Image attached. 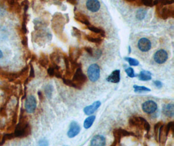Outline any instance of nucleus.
I'll list each match as a JSON object with an SVG mask.
<instances>
[{
  "label": "nucleus",
  "mask_w": 174,
  "mask_h": 146,
  "mask_svg": "<svg viewBox=\"0 0 174 146\" xmlns=\"http://www.w3.org/2000/svg\"><path fill=\"white\" fill-rule=\"evenodd\" d=\"M37 108V101L33 96H29L25 102V110L28 113H33Z\"/></svg>",
  "instance_id": "nucleus-7"
},
{
  "label": "nucleus",
  "mask_w": 174,
  "mask_h": 146,
  "mask_svg": "<svg viewBox=\"0 0 174 146\" xmlns=\"http://www.w3.org/2000/svg\"><path fill=\"white\" fill-rule=\"evenodd\" d=\"M95 116H91L88 117L87 118H86L84 122H83V127H84V128L87 129L91 127L93 122H95Z\"/></svg>",
  "instance_id": "nucleus-25"
},
{
  "label": "nucleus",
  "mask_w": 174,
  "mask_h": 146,
  "mask_svg": "<svg viewBox=\"0 0 174 146\" xmlns=\"http://www.w3.org/2000/svg\"><path fill=\"white\" fill-rule=\"evenodd\" d=\"M72 81L76 85V88L78 90L82 89L83 86L87 82V77L83 73L81 66L76 70L73 75Z\"/></svg>",
  "instance_id": "nucleus-3"
},
{
  "label": "nucleus",
  "mask_w": 174,
  "mask_h": 146,
  "mask_svg": "<svg viewBox=\"0 0 174 146\" xmlns=\"http://www.w3.org/2000/svg\"><path fill=\"white\" fill-rule=\"evenodd\" d=\"M102 55V51L99 49H97L95 52V55H93V57H96V58H99Z\"/></svg>",
  "instance_id": "nucleus-41"
},
{
  "label": "nucleus",
  "mask_w": 174,
  "mask_h": 146,
  "mask_svg": "<svg viewBox=\"0 0 174 146\" xmlns=\"http://www.w3.org/2000/svg\"><path fill=\"white\" fill-rule=\"evenodd\" d=\"M86 6L89 11L93 12H97L100 8V4L98 0H87Z\"/></svg>",
  "instance_id": "nucleus-13"
},
{
  "label": "nucleus",
  "mask_w": 174,
  "mask_h": 146,
  "mask_svg": "<svg viewBox=\"0 0 174 146\" xmlns=\"http://www.w3.org/2000/svg\"><path fill=\"white\" fill-rule=\"evenodd\" d=\"M168 135H169V132L167 131L166 125L163 123L162 125L160 126L159 129L158 142L162 145H164L167 140V138L168 136Z\"/></svg>",
  "instance_id": "nucleus-10"
},
{
  "label": "nucleus",
  "mask_w": 174,
  "mask_h": 146,
  "mask_svg": "<svg viewBox=\"0 0 174 146\" xmlns=\"http://www.w3.org/2000/svg\"><path fill=\"white\" fill-rule=\"evenodd\" d=\"M138 47L140 51L143 52H147L150 50L151 48V43L149 39L146 38H142L138 41Z\"/></svg>",
  "instance_id": "nucleus-12"
},
{
  "label": "nucleus",
  "mask_w": 174,
  "mask_h": 146,
  "mask_svg": "<svg viewBox=\"0 0 174 146\" xmlns=\"http://www.w3.org/2000/svg\"><path fill=\"white\" fill-rule=\"evenodd\" d=\"M38 98H39L41 101H44V95L42 94V93L41 92H38Z\"/></svg>",
  "instance_id": "nucleus-42"
},
{
  "label": "nucleus",
  "mask_w": 174,
  "mask_h": 146,
  "mask_svg": "<svg viewBox=\"0 0 174 146\" xmlns=\"http://www.w3.org/2000/svg\"><path fill=\"white\" fill-rule=\"evenodd\" d=\"M3 56V52L2 51V50H0V58H2Z\"/></svg>",
  "instance_id": "nucleus-45"
},
{
  "label": "nucleus",
  "mask_w": 174,
  "mask_h": 146,
  "mask_svg": "<svg viewBox=\"0 0 174 146\" xmlns=\"http://www.w3.org/2000/svg\"><path fill=\"white\" fill-rule=\"evenodd\" d=\"M141 108L147 114L154 113L157 109V104L153 101H147L142 104Z\"/></svg>",
  "instance_id": "nucleus-8"
},
{
  "label": "nucleus",
  "mask_w": 174,
  "mask_h": 146,
  "mask_svg": "<svg viewBox=\"0 0 174 146\" xmlns=\"http://www.w3.org/2000/svg\"><path fill=\"white\" fill-rule=\"evenodd\" d=\"M61 55L60 53L54 51L50 55V58L51 62H52V64H59L61 61Z\"/></svg>",
  "instance_id": "nucleus-21"
},
{
  "label": "nucleus",
  "mask_w": 174,
  "mask_h": 146,
  "mask_svg": "<svg viewBox=\"0 0 174 146\" xmlns=\"http://www.w3.org/2000/svg\"><path fill=\"white\" fill-rule=\"evenodd\" d=\"M137 77L140 81H150L151 79V73L148 71L143 70L140 72V74L137 75Z\"/></svg>",
  "instance_id": "nucleus-20"
},
{
  "label": "nucleus",
  "mask_w": 174,
  "mask_h": 146,
  "mask_svg": "<svg viewBox=\"0 0 174 146\" xmlns=\"http://www.w3.org/2000/svg\"><path fill=\"white\" fill-rule=\"evenodd\" d=\"M38 63H39V64L41 66H42L43 68H47L49 64V60L48 57L46 55L42 54L39 59H38Z\"/></svg>",
  "instance_id": "nucleus-24"
},
{
  "label": "nucleus",
  "mask_w": 174,
  "mask_h": 146,
  "mask_svg": "<svg viewBox=\"0 0 174 146\" xmlns=\"http://www.w3.org/2000/svg\"><path fill=\"white\" fill-rule=\"evenodd\" d=\"M84 50L87 52L88 54L91 55V57H93V49L91 48V47H89V46H86V47H84Z\"/></svg>",
  "instance_id": "nucleus-38"
},
{
  "label": "nucleus",
  "mask_w": 174,
  "mask_h": 146,
  "mask_svg": "<svg viewBox=\"0 0 174 146\" xmlns=\"http://www.w3.org/2000/svg\"><path fill=\"white\" fill-rule=\"evenodd\" d=\"M163 123L161 122H159L157 123L154 126V136H155L156 140L158 142V132H159V129L160 126L162 125Z\"/></svg>",
  "instance_id": "nucleus-28"
},
{
  "label": "nucleus",
  "mask_w": 174,
  "mask_h": 146,
  "mask_svg": "<svg viewBox=\"0 0 174 146\" xmlns=\"http://www.w3.org/2000/svg\"><path fill=\"white\" fill-rule=\"evenodd\" d=\"M29 77L30 79H33V78L35 77V71H34L33 66L31 64H30V71H29Z\"/></svg>",
  "instance_id": "nucleus-37"
},
{
  "label": "nucleus",
  "mask_w": 174,
  "mask_h": 146,
  "mask_svg": "<svg viewBox=\"0 0 174 146\" xmlns=\"http://www.w3.org/2000/svg\"><path fill=\"white\" fill-rule=\"evenodd\" d=\"M163 114L167 117L172 118L174 116V105L173 103H169L164 105L163 108Z\"/></svg>",
  "instance_id": "nucleus-19"
},
{
  "label": "nucleus",
  "mask_w": 174,
  "mask_h": 146,
  "mask_svg": "<svg viewBox=\"0 0 174 146\" xmlns=\"http://www.w3.org/2000/svg\"><path fill=\"white\" fill-rule=\"evenodd\" d=\"M38 144H39V145H47L48 144V143L47 140H41L40 142Z\"/></svg>",
  "instance_id": "nucleus-44"
},
{
  "label": "nucleus",
  "mask_w": 174,
  "mask_h": 146,
  "mask_svg": "<svg viewBox=\"0 0 174 146\" xmlns=\"http://www.w3.org/2000/svg\"><path fill=\"white\" fill-rule=\"evenodd\" d=\"M134 92L136 93H141L143 92H150L151 91V90L149 88H148L145 87H142V86L134 85Z\"/></svg>",
  "instance_id": "nucleus-27"
},
{
  "label": "nucleus",
  "mask_w": 174,
  "mask_h": 146,
  "mask_svg": "<svg viewBox=\"0 0 174 146\" xmlns=\"http://www.w3.org/2000/svg\"><path fill=\"white\" fill-rule=\"evenodd\" d=\"M87 28L89 31H92L93 33L99 35L102 37H105V32L103 29L98 28H96V27H95V26L91 25V24H90L89 25H87Z\"/></svg>",
  "instance_id": "nucleus-23"
},
{
  "label": "nucleus",
  "mask_w": 174,
  "mask_h": 146,
  "mask_svg": "<svg viewBox=\"0 0 174 146\" xmlns=\"http://www.w3.org/2000/svg\"><path fill=\"white\" fill-rule=\"evenodd\" d=\"M129 53H131V48L129 47Z\"/></svg>",
  "instance_id": "nucleus-47"
},
{
  "label": "nucleus",
  "mask_w": 174,
  "mask_h": 146,
  "mask_svg": "<svg viewBox=\"0 0 174 146\" xmlns=\"http://www.w3.org/2000/svg\"><path fill=\"white\" fill-rule=\"evenodd\" d=\"M62 80H63V82L64 83V84H65L69 86V87H73V88H76V85L73 83V81L71 80V79H68V78H65V77H63V78H62Z\"/></svg>",
  "instance_id": "nucleus-30"
},
{
  "label": "nucleus",
  "mask_w": 174,
  "mask_h": 146,
  "mask_svg": "<svg viewBox=\"0 0 174 146\" xmlns=\"http://www.w3.org/2000/svg\"><path fill=\"white\" fill-rule=\"evenodd\" d=\"M47 72H48V75L51 77H54L55 75V67H54V65H51V66H49V67L48 68L47 70Z\"/></svg>",
  "instance_id": "nucleus-33"
},
{
  "label": "nucleus",
  "mask_w": 174,
  "mask_h": 146,
  "mask_svg": "<svg viewBox=\"0 0 174 146\" xmlns=\"http://www.w3.org/2000/svg\"><path fill=\"white\" fill-rule=\"evenodd\" d=\"M146 11L145 10H139L138 11L137 13H136V18L139 20H141V19H143L146 15Z\"/></svg>",
  "instance_id": "nucleus-32"
},
{
  "label": "nucleus",
  "mask_w": 174,
  "mask_h": 146,
  "mask_svg": "<svg viewBox=\"0 0 174 146\" xmlns=\"http://www.w3.org/2000/svg\"><path fill=\"white\" fill-rule=\"evenodd\" d=\"M15 138L14 133H9V134H5L3 135V136L2 138V141L0 142V145H3L5 142L8 140H11L12 139Z\"/></svg>",
  "instance_id": "nucleus-26"
},
{
  "label": "nucleus",
  "mask_w": 174,
  "mask_h": 146,
  "mask_svg": "<svg viewBox=\"0 0 174 146\" xmlns=\"http://www.w3.org/2000/svg\"><path fill=\"white\" fill-rule=\"evenodd\" d=\"M53 90H54L53 87L51 84H48L47 86H46V87L44 88V92H45V94H46V95L48 98L51 97Z\"/></svg>",
  "instance_id": "nucleus-29"
},
{
  "label": "nucleus",
  "mask_w": 174,
  "mask_h": 146,
  "mask_svg": "<svg viewBox=\"0 0 174 146\" xmlns=\"http://www.w3.org/2000/svg\"><path fill=\"white\" fill-rule=\"evenodd\" d=\"M0 116L2 117L7 116V110L5 107H2L0 109Z\"/></svg>",
  "instance_id": "nucleus-39"
},
{
  "label": "nucleus",
  "mask_w": 174,
  "mask_h": 146,
  "mask_svg": "<svg viewBox=\"0 0 174 146\" xmlns=\"http://www.w3.org/2000/svg\"><path fill=\"white\" fill-rule=\"evenodd\" d=\"M81 130L80 126L76 122H72L70 124L69 131L67 132V136L69 138H72L78 135Z\"/></svg>",
  "instance_id": "nucleus-9"
},
{
  "label": "nucleus",
  "mask_w": 174,
  "mask_h": 146,
  "mask_svg": "<svg viewBox=\"0 0 174 146\" xmlns=\"http://www.w3.org/2000/svg\"><path fill=\"white\" fill-rule=\"evenodd\" d=\"M74 18L76 20H77L78 22L84 24L87 26L90 25V22H89L88 17L86 15L82 14V12H80L78 11L74 12Z\"/></svg>",
  "instance_id": "nucleus-16"
},
{
  "label": "nucleus",
  "mask_w": 174,
  "mask_h": 146,
  "mask_svg": "<svg viewBox=\"0 0 174 146\" xmlns=\"http://www.w3.org/2000/svg\"><path fill=\"white\" fill-rule=\"evenodd\" d=\"M85 38H86V40H87L89 42L95 43V44H97V45L100 44L102 42V38H101V36H100V35L95 37L92 35H85Z\"/></svg>",
  "instance_id": "nucleus-22"
},
{
  "label": "nucleus",
  "mask_w": 174,
  "mask_h": 146,
  "mask_svg": "<svg viewBox=\"0 0 174 146\" xmlns=\"http://www.w3.org/2000/svg\"><path fill=\"white\" fill-rule=\"evenodd\" d=\"M107 81L113 83H118L120 81V70H116L112 71L106 79Z\"/></svg>",
  "instance_id": "nucleus-18"
},
{
  "label": "nucleus",
  "mask_w": 174,
  "mask_h": 146,
  "mask_svg": "<svg viewBox=\"0 0 174 146\" xmlns=\"http://www.w3.org/2000/svg\"><path fill=\"white\" fill-rule=\"evenodd\" d=\"M141 3L145 6H152L154 5V0H141Z\"/></svg>",
  "instance_id": "nucleus-35"
},
{
  "label": "nucleus",
  "mask_w": 174,
  "mask_h": 146,
  "mask_svg": "<svg viewBox=\"0 0 174 146\" xmlns=\"http://www.w3.org/2000/svg\"><path fill=\"white\" fill-rule=\"evenodd\" d=\"M2 136H1V135H0V142H1V141H2Z\"/></svg>",
  "instance_id": "nucleus-46"
},
{
  "label": "nucleus",
  "mask_w": 174,
  "mask_h": 146,
  "mask_svg": "<svg viewBox=\"0 0 174 146\" xmlns=\"http://www.w3.org/2000/svg\"><path fill=\"white\" fill-rule=\"evenodd\" d=\"M73 35L74 36L76 37L78 39H80L82 37V32L77 28H73Z\"/></svg>",
  "instance_id": "nucleus-34"
},
{
  "label": "nucleus",
  "mask_w": 174,
  "mask_h": 146,
  "mask_svg": "<svg viewBox=\"0 0 174 146\" xmlns=\"http://www.w3.org/2000/svg\"><path fill=\"white\" fill-rule=\"evenodd\" d=\"M82 54V50L78 48H70L69 49V57L70 61H77V60Z\"/></svg>",
  "instance_id": "nucleus-14"
},
{
  "label": "nucleus",
  "mask_w": 174,
  "mask_h": 146,
  "mask_svg": "<svg viewBox=\"0 0 174 146\" xmlns=\"http://www.w3.org/2000/svg\"><path fill=\"white\" fill-rule=\"evenodd\" d=\"M125 72L127 73V74L128 77H130L131 78H133L135 76V74H134V70L132 68H127L126 70H125Z\"/></svg>",
  "instance_id": "nucleus-36"
},
{
  "label": "nucleus",
  "mask_w": 174,
  "mask_h": 146,
  "mask_svg": "<svg viewBox=\"0 0 174 146\" xmlns=\"http://www.w3.org/2000/svg\"><path fill=\"white\" fill-rule=\"evenodd\" d=\"M87 76L89 80L96 82L100 77V67L96 64H93L89 67L87 70Z\"/></svg>",
  "instance_id": "nucleus-5"
},
{
  "label": "nucleus",
  "mask_w": 174,
  "mask_h": 146,
  "mask_svg": "<svg viewBox=\"0 0 174 146\" xmlns=\"http://www.w3.org/2000/svg\"><path fill=\"white\" fill-rule=\"evenodd\" d=\"M106 145V139L105 138L100 135L95 136L91 141V145L95 146H103Z\"/></svg>",
  "instance_id": "nucleus-17"
},
{
  "label": "nucleus",
  "mask_w": 174,
  "mask_h": 146,
  "mask_svg": "<svg viewBox=\"0 0 174 146\" xmlns=\"http://www.w3.org/2000/svg\"><path fill=\"white\" fill-rule=\"evenodd\" d=\"M168 55H167V52L163 49H160L157 51L154 55V60L158 64H163L166 61Z\"/></svg>",
  "instance_id": "nucleus-11"
},
{
  "label": "nucleus",
  "mask_w": 174,
  "mask_h": 146,
  "mask_svg": "<svg viewBox=\"0 0 174 146\" xmlns=\"http://www.w3.org/2000/svg\"><path fill=\"white\" fill-rule=\"evenodd\" d=\"M154 85H155V87L158 88H161L163 87V83L159 81H154Z\"/></svg>",
  "instance_id": "nucleus-40"
},
{
  "label": "nucleus",
  "mask_w": 174,
  "mask_h": 146,
  "mask_svg": "<svg viewBox=\"0 0 174 146\" xmlns=\"http://www.w3.org/2000/svg\"><path fill=\"white\" fill-rule=\"evenodd\" d=\"M125 60L127 61H128V62L129 63V64L131 66H136L139 65V62L137 61V60L132 58H130V57H125Z\"/></svg>",
  "instance_id": "nucleus-31"
},
{
  "label": "nucleus",
  "mask_w": 174,
  "mask_h": 146,
  "mask_svg": "<svg viewBox=\"0 0 174 146\" xmlns=\"http://www.w3.org/2000/svg\"><path fill=\"white\" fill-rule=\"evenodd\" d=\"M157 10L158 12V16L162 19H166L170 17L173 18L174 9L173 6H162L160 8H157Z\"/></svg>",
  "instance_id": "nucleus-6"
},
{
  "label": "nucleus",
  "mask_w": 174,
  "mask_h": 146,
  "mask_svg": "<svg viewBox=\"0 0 174 146\" xmlns=\"http://www.w3.org/2000/svg\"><path fill=\"white\" fill-rule=\"evenodd\" d=\"M31 132V126L28 123V118L24 115V110L22 109L20 121L16 125L14 135L16 138H23L30 135Z\"/></svg>",
  "instance_id": "nucleus-1"
},
{
  "label": "nucleus",
  "mask_w": 174,
  "mask_h": 146,
  "mask_svg": "<svg viewBox=\"0 0 174 146\" xmlns=\"http://www.w3.org/2000/svg\"><path fill=\"white\" fill-rule=\"evenodd\" d=\"M128 123L131 127H136L142 130L144 129L147 131V133L151 129V126L149 122H147L146 119L142 117L132 116L129 119Z\"/></svg>",
  "instance_id": "nucleus-2"
},
{
  "label": "nucleus",
  "mask_w": 174,
  "mask_h": 146,
  "mask_svg": "<svg viewBox=\"0 0 174 146\" xmlns=\"http://www.w3.org/2000/svg\"><path fill=\"white\" fill-rule=\"evenodd\" d=\"M100 105H101L100 101H95L91 105H89L85 107L84 109H83V112H84V113L86 115H91L93 114L94 112L100 107Z\"/></svg>",
  "instance_id": "nucleus-15"
},
{
  "label": "nucleus",
  "mask_w": 174,
  "mask_h": 146,
  "mask_svg": "<svg viewBox=\"0 0 174 146\" xmlns=\"http://www.w3.org/2000/svg\"><path fill=\"white\" fill-rule=\"evenodd\" d=\"M22 44L25 45V46H26L28 45V38L26 36H24L22 40Z\"/></svg>",
  "instance_id": "nucleus-43"
},
{
  "label": "nucleus",
  "mask_w": 174,
  "mask_h": 146,
  "mask_svg": "<svg viewBox=\"0 0 174 146\" xmlns=\"http://www.w3.org/2000/svg\"><path fill=\"white\" fill-rule=\"evenodd\" d=\"M113 135L114 136V141L112 145H118L120 144L121 140L122 138L125 137V136H134V137H138V136L134 134L132 132L127 131L123 129H115L113 131Z\"/></svg>",
  "instance_id": "nucleus-4"
}]
</instances>
